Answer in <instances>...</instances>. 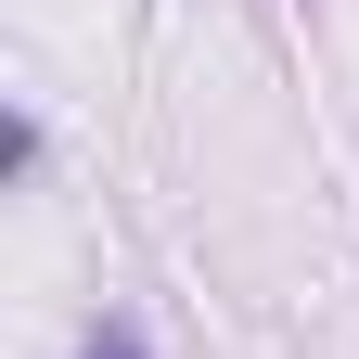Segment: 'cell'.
<instances>
[{"instance_id": "1", "label": "cell", "mask_w": 359, "mask_h": 359, "mask_svg": "<svg viewBox=\"0 0 359 359\" xmlns=\"http://www.w3.org/2000/svg\"><path fill=\"white\" fill-rule=\"evenodd\" d=\"M77 359H142V334H128V321H103V334H90Z\"/></svg>"}]
</instances>
